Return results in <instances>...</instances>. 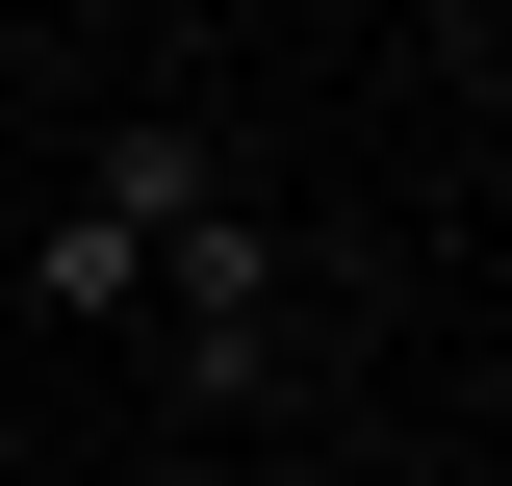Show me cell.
Listing matches in <instances>:
<instances>
[{
  "label": "cell",
  "instance_id": "cell-1",
  "mask_svg": "<svg viewBox=\"0 0 512 486\" xmlns=\"http://www.w3.org/2000/svg\"><path fill=\"white\" fill-rule=\"evenodd\" d=\"M205 180H231L205 128H103V180L26 231V307H52V333H128V307H154V231H180Z\"/></svg>",
  "mask_w": 512,
  "mask_h": 486
},
{
  "label": "cell",
  "instance_id": "cell-2",
  "mask_svg": "<svg viewBox=\"0 0 512 486\" xmlns=\"http://www.w3.org/2000/svg\"><path fill=\"white\" fill-rule=\"evenodd\" d=\"M154 359H180V410H256V359H282V205L205 180L154 231Z\"/></svg>",
  "mask_w": 512,
  "mask_h": 486
}]
</instances>
